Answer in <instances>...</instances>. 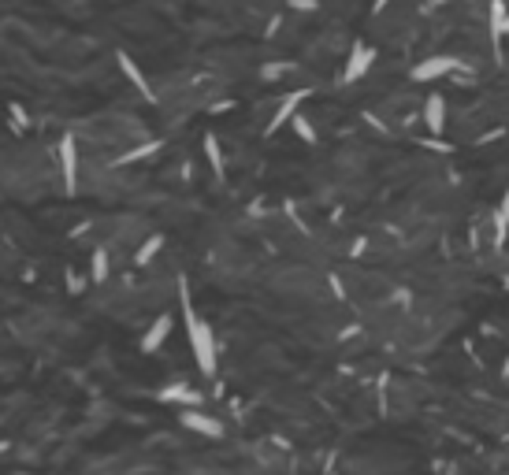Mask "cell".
Masks as SVG:
<instances>
[{"label": "cell", "instance_id": "cell-5", "mask_svg": "<svg viewBox=\"0 0 509 475\" xmlns=\"http://www.w3.org/2000/svg\"><path fill=\"white\" fill-rule=\"evenodd\" d=\"M182 427L198 431V434H205V438H219V434H224V424L212 419V416H205V412H198V408H186V412H182Z\"/></svg>", "mask_w": 509, "mask_h": 475}, {"label": "cell", "instance_id": "cell-20", "mask_svg": "<svg viewBox=\"0 0 509 475\" xmlns=\"http://www.w3.org/2000/svg\"><path fill=\"white\" fill-rule=\"evenodd\" d=\"M439 4H446V0H432V8H439Z\"/></svg>", "mask_w": 509, "mask_h": 475}, {"label": "cell", "instance_id": "cell-18", "mask_svg": "<svg viewBox=\"0 0 509 475\" xmlns=\"http://www.w3.org/2000/svg\"><path fill=\"white\" fill-rule=\"evenodd\" d=\"M286 71H290V63H264V67H260V78L271 82V78H279V74H286Z\"/></svg>", "mask_w": 509, "mask_h": 475}, {"label": "cell", "instance_id": "cell-10", "mask_svg": "<svg viewBox=\"0 0 509 475\" xmlns=\"http://www.w3.org/2000/svg\"><path fill=\"white\" fill-rule=\"evenodd\" d=\"M487 30H491V41L498 45L502 34H509V11H505V0H491L487 8Z\"/></svg>", "mask_w": 509, "mask_h": 475}, {"label": "cell", "instance_id": "cell-3", "mask_svg": "<svg viewBox=\"0 0 509 475\" xmlns=\"http://www.w3.org/2000/svg\"><path fill=\"white\" fill-rule=\"evenodd\" d=\"M375 63V48L364 45V41H354V48H349V60H346V71H342V82H357V78H364L372 71Z\"/></svg>", "mask_w": 509, "mask_h": 475}, {"label": "cell", "instance_id": "cell-13", "mask_svg": "<svg viewBox=\"0 0 509 475\" xmlns=\"http://www.w3.org/2000/svg\"><path fill=\"white\" fill-rule=\"evenodd\" d=\"M160 249H164V238H160V234H149L146 242H141V249L134 253V263H138V268H146V263L160 253Z\"/></svg>", "mask_w": 509, "mask_h": 475}, {"label": "cell", "instance_id": "cell-12", "mask_svg": "<svg viewBox=\"0 0 509 475\" xmlns=\"http://www.w3.org/2000/svg\"><path fill=\"white\" fill-rule=\"evenodd\" d=\"M205 156H208V164H212V171H216V178H224V171H227V164H224V149H219V141H216V134H205Z\"/></svg>", "mask_w": 509, "mask_h": 475}, {"label": "cell", "instance_id": "cell-14", "mask_svg": "<svg viewBox=\"0 0 509 475\" xmlns=\"http://www.w3.org/2000/svg\"><path fill=\"white\" fill-rule=\"evenodd\" d=\"M89 279L97 286L108 279V249H94V260H89Z\"/></svg>", "mask_w": 509, "mask_h": 475}, {"label": "cell", "instance_id": "cell-8", "mask_svg": "<svg viewBox=\"0 0 509 475\" xmlns=\"http://www.w3.org/2000/svg\"><path fill=\"white\" fill-rule=\"evenodd\" d=\"M167 334H172V315L164 312V315H156L153 327H149L146 334H141V353H156V349H160L164 341H167Z\"/></svg>", "mask_w": 509, "mask_h": 475}, {"label": "cell", "instance_id": "cell-16", "mask_svg": "<svg viewBox=\"0 0 509 475\" xmlns=\"http://www.w3.org/2000/svg\"><path fill=\"white\" fill-rule=\"evenodd\" d=\"M505 230H509V193L502 197L498 216H494V245H502V242H505Z\"/></svg>", "mask_w": 509, "mask_h": 475}, {"label": "cell", "instance_id": "cell-15", "mask_svg": "<svg viewBox=\"0 0 509 475\" xmlns=\"http://www.w3.org/2000/svg\"><path fill=\"white\" fill-rule=\"evenodd\" d=\"M290 126H294V134L302 138L305 145H316V126L309 123V115H305V112H297V115L290 119Z\"/></svg>", "mask_w": 509, "mask_h": 475}, {"label": "cell", "instance_id": "cell-2", "mask_svg": "<svg viewBox=\"0 0 509 475\" xmlns=\"http://www.w3.org/2000/svg\"><path fill=\"white\" fill-rule=\"evenodd\" d=\"M56 152H60V171H63V190L75 197L78 193V145H75V134H63Z\"/></svg>", "mask_w": 509, "mask_h": 475}, {"label": "cell", "instance_id": "cell-9", "mask_svg": "<svg viewBox=\"0 0 509 475\" xmlns=\"http://www.w3.org/2000/svg\"><path fill=\"white\" fill-rule=\"evenodd\" d=\"M156 398H160V401H172V405H186V408H198V405L205 401L193 386H186V382H172V386H164Z\"/></svg>", "mask_w": 509, "mask_h": 475}, {"label": "cell", "instance_id": "cell-7", "mask_svg": "<svg viewBox=\"0 0 509 475\" xmlns=\"http://www.w3.org/2000/svg\"><path fill=\"white\" fill-rule=\"evenodd\" d=\"M305 97H309V89H294L290 97H283V104L276 108V115H271V123H268V130H264V134H276L279 126H286V123H290V119L297 115V104H302Z\"/></svg>", "mask_w": 509, "mask_h": 475}, {"label": "cell", "instance_id": "cell-1", "mask_svg": "<svg viewBox=\"0 0 509 475\" xmlns=\"http://www.w3.org/2000/svg\"><path fill=\"white\" fill-rule=\"evenodd\" d=\"M179 301H182V320H186V334H190V349L198 356V367L205 375H216V338H212V327H208L198 312H193V301H190V289L186 282H179Z\"/></svg>", "mask_w": 509, "mask_h": 475}, {"label": "cell", "instance_id": "cell-11", "mask_svg": "<svg viewBox=\"0 0 509 475\" xmlns=\"http://www.w3.org/2000/svg\"><path fill=\"white\" fill-rule=\"evenodd\" d=\"M115 63H120V71H123V74L130 78V82L138 86V93H141V97H146V100H156V97H153V89H149V82H146V74L138 71V63L130 60L127 52H115Z\"/></svg>", "mask_w": 509, "mask_h": 475}, {"label": "cell", "instance_id": "cell-6", "mask_svg": "<svg viewBox=\"0 0 509 475\" xmlns=\"http://www.w3.org/2000/svg\"><path fill=\"white\" fill-rule=\"evenodd\" d=\"M424 126H427V134H442L446 130V100H442V93H432L424 100Z\"/></svg>", "mask_w": 509, "mask_h": 475}, {"label": "cell", "instance_id": "cell-4", "mask_svg": "<svg viewBox=\"0 0 509 475\" xmlns=\"http://www.w3.org/2000/svg\"><path fill=\"white\" fill-rule=\"evenodd\" d=\"M458 67H461V60H453V56H432L413 67V82H435V78L458 71Z\"/></svg>", "mask_w": 509, "mask_h": 475}, {"label": "cell", "instance_id": "cell-17", "mask_svg": "<svg viewBox=\"0 0 509 475\" xmlns=\"http://www.w3.org/2000/svg\"><path fill=\"white\" fill-rule=\"evenodd\" d=\"M153 152H160V141H146V145H138V149L123 152V156H120V164H134V160H146V156H153Z\"/></svg>", "mask_w": 509, "mask_h": 475}, {"label": "cell", "instance_id": "cell-19", "mask_svg": "<svg viewBox=\"0 0 509 475\" xmlns=\"http://www.w3.org/2000/svg\"><path fill=\"white\" fill-rule=\"evenodd\" d=\"M294 8H302V11H312L316 4H312V0H294Z\"/></svg>", "mask_w": 509, "mask_h": 475}]
</instances>
